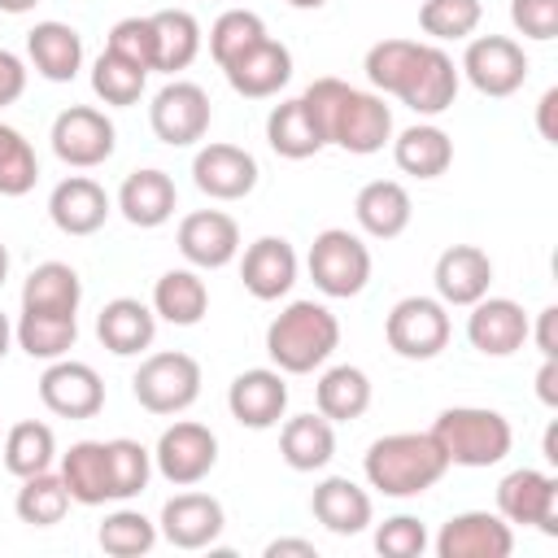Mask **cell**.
Here are the masks:
<instances>
[{
  "label": "cell",
  "mask_w": 558,
  "mask_h": 558,
  "mask_svg": "<svg viewBox=\"0 0 558 558\" xmlns=\"http://www.w3.org/2000/svg\"><path fill=\"white\" fill-rule=\"evenodd\" d=\"M314 126L323 131L327 144L353 153V157H371L392 140V109L384 105L379 92H357L344 78H314L301 92Z\"/></svg>",
  "instance_id": "obj_1"
},
{
  "label": "cell",
  "mask_w": 558,
  "mask_h": 558,
  "mask_svg": "<svg viewBox=\"0 0 558 558\" xmlns=\"http://www.w3.org/2000/svg\"><path fill=\"white\" fill-rule=\"evenodd\" d=\"M362 471H366V484L384 497H418L445 480L449 462L432 440V432H392L366 449Z\"/></svg>",
  "instance_id": "obj_2"
},
{
  "label": "cell",
  "mask_w": 558,
  "mask_h": 558,
  "mask_svg": "<svg viewBox=\"0 0 558 558\" xmlns=\"http://www.w3.org/2000/svg\"><path fill=\"white\" fill-rule=\"evenodd\" d=\"M340 344V318L323 301H292L266 327V353L283 375L318 371Z\"/></svg>",
  "instance_id": "obj_3"
},
{
  "label": "cell",
  "mask_w": 558,
  "mask_h": 558,
  "mask_svg": "<svg viewBox=\"0 0 558 558\" xmlns=\"http://www.w3.org/2000/svg\"><path fill=\"white\" fill-rule=\"evenodd\" d=\"M427 432L440 445L449 466H471V471L497 466L514 445L510 418L488 405H449L436 414V423Z\"/></svg>",
  "instance_id": "obj_4"
},
{
  "label": "cell",
  "mask_w": 558,
  "mask_h": 558,
  "mask_svg": "<svg viewBox=\"0 0 558 558\" xmlns=\"http://www.w3.org/2000/svg\"><path fill=\"white\" fill-rule=\"evenodd\" d=\"M305 266H310L314 288L331 301H349L371 283V248L362 244V235H353L344 227L318 231Z\"/></svg>",
  "instance_id": "obj_5"
},
{
  "label": "cell",
  "mask_w": 558,
  "mask_h": 558,
  "mask_svg": "<svg viewBox=\"0 0 558 558\" xmlns=\"http://www.w3.org/2000/svg\"><path fill=\"white\" fill-rule=\"evenodd\" d=\"M131 392L148 414H183L201 397V362L179 349L148 353L131 375Z\"/></svg>",
  "instance_id": "obj_6"
},
{
  "label": "cell",
  "mask_w": 558,
  "mask_h": 558,
  "mask_svg": "<svg viewBox=\"0 0 558 558\" xmlns=\"http://www.w3.org/2000/svg\"><path fill=\"white\" fill-rule=\"evenodd\" d=\"M449 305L440 296H401L384 318V340L405 362H432L449 344Z\"/></svg>",
  "instance_id": "obj_7"
},
{
  "label": "cell",
  "mask_w": 558,
  "mask_h": 558,
  "mask_svg": "<svg viewBox=\"0 0 558 558\" xmlns=\"http://www.w3.org/2000/svg\"><path fill=\"white\" fill-rule=\"evenodd\" d=\"M458 74H466V83L480 96H514L527 83V52L519 39L510 35H471Z\"/></svg>",
  "instance_id": "obj_8"
},
{
  "label": "cell",
  "mask_w": 558,
  "mask_h": 558,
  "mask_svg": "<svg viewBox=\"0 0 558 558\" xmlns=\"http://www.w3.org/2000/svg\"><path fill=\"white\" fill-rule=\"evenodd\" d=\"M153 466H157V475H161L166 484L192 488V484H201V480L218 466V436H214L205 423L179 418V423H170V427L157 436Z\"/></svg>",
  "instance_id": "obj_9"
},
{
  "label": "cell",
  "mask_w": 558,
  "mask_h": 558,
  "mask_svg": "<svg viewBox=\"0 0 558 558\" xmlns=\"http://www.w3.org/2000/svg\"><path fill=\"white\" fill-rule=\"evenodd\" d=\"M52 153L74 166V170H92V166H105L118 148V131L109 122L105 109L96 105H70L52 118Z\"/></svg>",
  "instance_id": "obj_10"
},
{
  "label": "cell",
  "mask_w": 558,
  "mask_h": 558,
  "mask_svg": "<svg viewBox=\"0 0 558 558\" xmlns=\"http://www.w3.org/2000/svg\"><path fill=\"white\" fill-rule=\"evenodd\" d=\"M209 118H214V109H209L205 87L187 83V78H170L148 105V126L170 148H192L196 140H205Z\"/></svg>",
  "instance_id": "obj_11"
},
{
  "label": "cell",
  "mask_w": 558,
  "mask_h": 558,
  "mask_svg": "<svg viewBox=\"0 0 558 558\" xmlns=\"http://www.w3.org/2000/svg\"><path fill=\"white\" fill-rule=\"evenodd\" d=\"M497 514L506 523L541 527L545 536H558V480L536 466H519L497 484Z\"/></svg>",
  "instance_id": "obj_12"
},
{
  "label": "cell",
  "mask_w": 558,
  "mask_h": 558,
  "mask_svg": "<svg viewBox=\"0 0 558 558\" xmlns=\"http://www.w3.org/2000/svg\"><path fill=\"white\" fill-rule=\"evenodd\" d=\"M39 401L57 414V418H96L105 410V379L96 375V366L74 362V357H57L48 362V371L39 375Z\"/></svg>",
  "instance_id": "obj_13"
},
{
  "label": "cell",
  "mask_w": 558,
  "mask_h": 558,
  "mask_svg": "<svg viewBox=\"0 0 558 558\" xmlns=\"http://www.w3.org/2000/svg\"><path fill=\"white\" fill-rule=\"evenodd\" d=\"M514 549V523H506L497 510H462L436 532L440 558H510Z\"/></svg>",
  "instance_id": "obj_14"
},
{
  "label": "cell",
  "mask_w": 558,
  "mask_h": 558,
  "mask_svg": "<svg viewBox=\"0 0 558 558\" xmlns=\"http://www.w3.org/2000/svg\"><path fill=\"white\" fill-rule=\"evenodd\" d=\"M257 157L240 144H205L192 157V183L209 201H244L257 187Z\"/></svg>",
  "instance_id": "obj_15"
},
{
  "label": "cell",
  "mask_w": 558,
  "mask_h": 558,
  "mask_svg": "<svg viewBox=\"0 0 558 558\" xmlns=\"http://www.w3.org/2000/svg\"><path fill=\"white\" fill-rule=\"evenodd\" d=\"M174 244L192 270H222L240 253V227L222 209H196V214L179 218Z\"/></svg>",
  "instance_id": "obj_16"
},
{
  "label": "cell",
  "mask_w": 558,
  "mask_h": 558,
  "mask_svg": "<svg viewBox=\"0 0 558 558\" xmlns=\"http://www.w3.org/2000/svg\"><path fill=\"white\" fill-rule=\"evenodd\" d=\"M458 83H462V74L453 65V57L445 48H436V44H418V57H414L397 100L410 105L423 118H436V113H445L458 100Z\"/></svg>",
  "instance_id": "obj_17"
},
{
  "label": "cell",
  "mask_w": 558,
  "mask_h": 558,
  "mask_svg": "<svg viewBox=\"0 0 558 558\" xmlns=\"http://www.w3.org/2000/svg\"><path fill=\"white\" fill-rule=\"evenodd\" d=\"M222 527H227V510L209 493H174L157 519V532L174 549H209L222 536Z\"/></svg>",
  "instance_id": "obj_18"
},
{
  "label": "cell",
  "mask_w": 558,
  "mask_h": 558,
  "mask_svg": "<svg viewBox=\"0 0 558 558\" xmlns=\"http://www.w3.org/2000/svg\"><path fill=\"white\" fill-rule=\"evenodd\" d=\"M466 340L471 349H480L484 357H510L523 349L527 340V314L519 301L510 296H480L475 305H466Z\"/></svg>",
  "instance_id": "obj_19"
},
{
  "label": "cell",
  "mask_w": 558,
  "mask_h": 558,
  "mask_svg": "<svg viewBox=\"0 0 558 558\" xmlns=\"http://www.w3.org/2000/svg\"><path fill=\"white\" fill-rule=\"evenodd\" d=\"M227 410L240 427H253V432H266L283 418L288 410V384H283V371L275 366H253V371H240L227 388Z\"/></svg>",
  "instance_id": "obj_20"
},
{
  "label": "cell",
  "mask_w": 558,
  "mask_h": 558,
  "mask_svg": "<svg viewBox=\"0 0 558 558\" xmlns=\"http://www.w3.org/2000/svg\"><path fill=\"white\" fill-rule=\"evenodd\" d=\"M296 270H301L296 248H292L283 235H262V240H253V244L244 248V257H240V279H244L248 296H257V301H279V296H288L292 283H296Z\"/></svg>",
  "instance_id": "obj_21"
},
{
  "label": "cell",
  "mask_w": 558,
  "mask_h": 558,
  "mask_svg": "<svg viewBox=\"0 0 558 558\" xmlns=\"http://www.w3.org/2000/svg\"><path fill=\"white\" fill-rule=\"evenodd\" d=\"M109 209H113L109 192L96 179H87V174L61 179L52 187V196H48V218H52V227L61 235H96L105 227Z\"/></svg>",
  "instance_id": "obj_22"
},
{
  "label": "cell",
  "mask_w": 558,
  "mask_h": 558,
  "mask_svg": "<svg viewBox=\"0 0 558 558\" xmlns=\"http://www.w3.org/2000/svg\"><path fill=\"white\" fill-rule=\"evenodd\" d=\"M432 283H436V296H440L445 305H475L480 296H488L493 257H488L480 244H449V248L436 257Z\"/></svg>",
  "instance_id": "obj_23"
},
{
  "label": "cell",
  "mask_w": 558,
  "mask_h": 558,
  "mask_svg": "<svg viewBox=\"0 0 558 558\" xmlns=\"http://www.w3.org/2000/svg\"><path fill=\"white\" fill-rule=\"evenodd\" d=\"M118 209H122V218H126L131 227H140V231H153V227L170 222L174 209H179L174 179H170L166 170H157V166L131 170V174L122 179V187H118Z\"/></svg>",
  "instance_id": "obj_24"
},
{
  "label": "cell",
  "mask_w": 558,
  "mask_h": 558,
  "mask_svg": "<svg viewBox=\"0 0 558 558\" xmlns=\"http://www.w3.org/2000/svg\"><path fill=\"white\" fill-rule=\"evenodd\" d=\"M310 510L314 519L336 532V536H357L371 527L375 519V506H371V493L362 484H353L349 475H327L323 484H314L310 493Z\"/></svg>",
  "instance_id": "obj_25"
},
{
  "label": "cell",
  "mask_w": 558,
  "mask_h": 558,
  "mask_svg": "<svg viewBox=\"0 0 558 558\" xmlns=\"http://www.w3.org/2000/svg\"><path fill=\"white\" fill-rule=\"evenodd\" d=\"M96 336H100V344L113 357H135V353L153 349V340H157V314H153V305H144L135 296H113L96 314Z\"/></svg>",
  "instance_id": "obj_26"
},
{
  "label": "cell",
  "mask_w": 558,
  "mask_h": 558,
  "mask_svg": "<svg viewBox=\"0 0 558 558\" xmlns=\"http://www.w3.org/2000/svg\"><path fill=\"white\" fill-rule=\"evenodd\" d=\"M222 74H227L231 92H240L248 100H266V96H275L292 78V52H288V44L266 35L257 48H248L244 57L222 65Z\"/></svg>",
  "instance_id": "obj_27"
},
{
  "label": "cell",
  "mask_w": 558,
  "mask_h": 558,
  "mask_svg": "<svg viewBox=\"0 0 558 558\" xmlns=\"http://www.w3.org/2000/svg\"><path fill=\"white\" fill-rule=\"evenodd\" d=\"M353 218H357V227L371 240H397L410 227V218H414V201H410L405 183H397V179H371L353 196Z\"/></svg>",
  "instance_id": "obj_28"
},
{
  "label": "cell",
  "mask_w": 558,
  "mask_h": 558,
  "mask_svg": "<svg viewBox=\"0 0 558 558\" xmlns=\"http://www.w3.org/2000/svg\"><path fill=\"white\" fill-rule=\"evenodd\" d=\"M26 57L39 78L70 83L83 70V39L70 22H35L26 35Z\"/></svg>",
  "instance_id": "obj_29"
},
{
  "label": "cell",
  "mask_w": 558,
  "mask_h": 558,
  "mask_svg": "<svg viewBox=\"0 0 558 558\" xmlns=\"http://www.w3.org/2000/svg\"><path fill=\"white\" fill-rule=\"evenodd\" d=\"M392 161L401 174L414 179H440L453 166V140L436 122H414L392 140Z\"/></svg>",
  "instance_id": "obj_30"
},
{
  "label": "cell",
  "mask_w": 558,
  "mask_h": 558,
  "mask_svg": "<svg viewBox=\"0 0 558 558\" xmlns=\"http://www.w3.org/2000/svg\"><path fill=\"white\" fill-rule=\"evenodd\" d=\"M83 279L70 262H39L22 283V310L35 314H78Z\"/></svg>",
  "instance_id": "obj_31"
},
{
  "label": "cell",
  "mask_w": 558,
  "mask_h": 558,
  "mask_svg": "<svg viewBox=\"0 0 558 558\" xmlns=\"http://www.w3.org/2000/svg\"><path fill=\"white\" fill-rule=\"evenodd\" d=\"M61 480L70 488V501L78 506H105L109 497V453L105 440H74L61 453Z\"/></svg>",
  "instance_id": "obj_32"
},
{
  "label": "cell",
  "mask_w": 558,
  "mask_h": 558,
  "mask_svg": "<svg viewBox=\"0 0 558 558\" xmlns=\"http://www.w3.org/2000/svg\"><path fill=\"white\" fill-rule=\"evenodd\" d=\"M266 144H270L279 157H288V161H305V157H314V153L327 148V140H323V131L314 126V118H310V109H305L301 96L279 100V105L270 109V118H266Z\"/></svg>",
  "instance_id": "obj_33"
},
{
  "label": "cell",
  "mask_w": 558,
  "mask_h": 558,
  "mask_svg": "<svg viewBox=\"0 0 558 558\" xmlns=\"http://www.w3.org/2000/svg\"><path fill=\"white\" fill-rule=\"evenodd\" d=\"M205 310H209V288L192 266L166 270L153 283V314L157 318H166L174 327H196L205 318Z\"/></svg>",
  "instance_id": "obj_34"
},
{
  "label": "cell",
  "mask_w": 558,
  "mask_h": 558,
  "mask_svg": "<svg viewBox=\"0 0 558 558\" xmlns=\"http://www.w3.org/2000/svg\"><path fill=\"white\" fill-rule=\"evenodd\" d=\"M279 453L292 471H323L336 458V427L323 414H296L279 432Z\"/></svg>",
  "instance_id": "obj_35"
},
{
  "label": "cell",
  "mask_w": 558,
  "mask_h": 558,
  "mask_svg": "<svg viewBox=\"0 0 558 558\" xmlns=\"http://www.w3.org/2000/svg\"><path fill=\"white\" fill-rule=\"evenodd\" d=\"M314 405L331 423H353L371 410V379L362 366H331L314 384Z\"/></svg>",
  "instance_id": "obj_36"
},
{
  "label": "cell",
  "mask_w": 558,
  "mask_h": 558,
  "mask_svg": "<svg viewBox=\"0 0 558 558\" xmlns=\"http://www.w3.org/2000/svg\"><path fill=\"white\" fill-rule=\"evenodd\" d=\"M148 17H153V39H157L153 70H161V74L187 70L201 52V22L187 9H157Z\"/></svg>",
  "instance_id": "obj_37"
},
{
  "label": "cell",
  "mask_w": 558,
  "mask_h": 558,
  "mask_svg": "<svg viewBox=\"0 0 558 558\" xmlns=\"http://www.w3.org/2000/svg\"><path fill=\"white\" fill-rule=\"evenodd\" d=\"M13 340H17V349L26 357L57 362L78 340V314H35V310H22L17 323H13Z\"/></svg>",
  "instance_id": "obj_38"
},
{
  "label": "cell",
  "mask_w": 558,
  "mask_h": 558,
  "mask_svg": "<svg viewBox=\"0 0 558 558\" xmlns=\"http://www.w3.org/2000/svg\"><path fill=\"white\" fill-rule=\"evenodd\" d=\"M0 458H4V471L26 480V475H39V471H52V458H57V436L48 423L39 418H22L4 432L0 440Z\"/></svg>",
  "instance_id": "obj_39"
},
{
  "label": "cell",
  "mask_w": 558,
  "mask_h": 558,
  "mask_svg": "<svg viewBox=\"0 0 558 558\" xmlns=\"http://www.w3.org/2000/svg\"><path fill=\"white\" fill-rule=\"evenodd\" d=\"M13 510L22 523L31 527H52L65 519L70 510V488L61 480V471H39V475H26L17 497H13Z\"/></svg>",
  "instance_id": "obj_40"
},
{
  "label": "cell",
  "mask_w": 558,
  "mask_h": 558,
  "mask_svg": "<svg viewBox=\"0 0 558 558\" xmlns=\"http://www.w3.org/2000/svg\"><path fill=\"white\" fill-rule=\"evenodd\" d=\"M105 453H109V497L113 501L140 497L153 480V449H144L131 436H113L105 440Z\"/></svg>",
  "instance_id": "obj_41"
},
{
  "label": "cell",
  "mask_w": 558,
  "mask_h": 558,
  "mask_svg": "<svg viewBox=\"0 0 558 558\" xmlns=\"http://www.w3.org/2000/svg\"><path fill=\"white\" fill-rule=\"evenodd\" d=\"M266 39V22L253 13V9H227L214 17L209 26V57L222 65H231L235 57H244L248 48H257Z\"/></svg>",
  "instance_id": "obj_42"
},
{
  "label": "cell",
  "mask_w": 558,
  "mask_h": 558,
  "mask_svg": "<svg viewBox=\"0 0 558 558\" xmlns=\"http://www.w3.org/2000/svg\"><path fill=\"white\" fill-rule=\"evenodd\" d=\"M157 523L148 519V514H140V510H131V506H122V510H113V514H105V523L96 527V541H100V549L105 554H113V558H140V554H148L153 545H157Z\"/></svg>",
  "instance_id": "obj_43"
},
{
  "label": "cell",
  "mask_w": 558,
  "mask_h": 558,
  "mask_svg": "<svg viewBox=\"0 0 558 558\" xmlns=\"http://www.w3.org/2000/svg\"><path fill=\"white\" fill-rule=\"evenodd\" d=\"M484 22V4L480 0H423L418 4V26L427 39L445 44V39H471Z\"/></svg>",
  "instance_id": "obj_44"
},
{
  "label": "cell",
  "mask_w": 558,
  "mask_h": 558,
  "mask_svg": "<svg viewBox=\"0 0 558 558\" xmlns=\"http://www.w3.org/2000/svg\"><path fill=\"white\" fill-rule=\"evenodd\" d=\"M414 57H418V39H379V44L366 48L362 70H366V78L379 96H397L405 87V74L414 65Z\"/></svg>",
  "instance_id": "obj_45"
},
{
  "label": "cell",
  "mask_w": 558,
  "mask_h": 558,
  "mask_svg": "<svg viewBox=\"0 0 558 558\" xmlns=\"http://www.w3.org/2000/svg\"><path fill=\"white\" fill-rule=\"evenodd\" d=\"M144 83H148V70L122 61V57L109 52V48H105V52L96 57V65H92V92H96L105 105H118V109L135 105V100L144 96Z\"/></svg>",
  "instance_id": "obj_46"
},
{
  "label": "cell",
  "mask_w": 558,
  "mask_h": 558,
  "mask_svg": "<svg viewBox=\"0 0 558 558\" xmlns=\"http://www.w3.org/2000/svg\"><path fill=\"white\" fill-rule=\"evenodd\" d=\"M39 179V157L31 148V140L0 122V196H26Z\"/></svg>",
  "instance_id": "obj_47"
},
{
  "label": "cell",
  "mask_w": 558,
  "mask_h": 558,
  "mask_svg": "<svg viewBox=\"0 0 558 558\" xmlns=\"http://www.w3.org/2000/svg\"><path fill=\"white\" fill-rule=\"evenodd\" d=\"M109 52H118L122 61L140 65L153 74V57H157V39H153V17H122L113 22L109 39H105Z\"/></svg>",
  "instance_id": "obj_48"
},
{
  "label": "cell",
  "mask_w": 558,
  "mask_h": 558,
  "mask_svg": "<svg viewBox=\"0 0 558 558\" xmlns=\"http://www.w3.org/2000/svg\"><path fill=\"white\" fill-rule=\"evenodd\" d=\"M375 549L384 558H418L427 549V527L414 514H392L375 527Z\"/></svg>",
  "instance_id": "obj_49"
},
{
  "label": "cell",
  "mask_w": 558,
  "mask_h": 558,
  "mask_svg": "<svg viewBox=\"0 0 558 558\" xmlns=\"http://www.w3.org/2000/svg\"><path fill=\"white\" fill-rule=\"evenodd\" d=\"M510 22L523 39H554L558 35V0H510Z\"/></svg>",
  "instance_id": "obj_50"
},
{
  "label": "cell",
  "mask_w": 558,
  "mask_h": 558,
  "mask_svg": "<svg viewBox=\"0 0 558 558\" xmlns=\"http://www.w3.org/2000/svg\"><path fill=\"white\" fill-rule=\"evenodd\" d=\"M26 92V61L9 48H0V109L13 105Z\"/></svg>",
  "instance_id": "obj_51"
},
{
  "label": "cell",
  "mask_w": 558,
  "mask_h": 558,
  "mask_svg": "<svg viewBox=\"0 0 558 558\" xmlns=\"http://www.w3.org/2000/svg\"><path fill=\"white\" fill-rule=\"evenodd\" d=\"M527 340H536L541 357H558V305H545L536 314V327H527Z\"/></svg>",
  "instance_id": "obj_52"
},
{
  "label": "cell",
  "mask_w": 558,
  "mask_h": 558,
  "mask_svg": "<svg viewBox=\"0 0 558 558\" xmlns=\"http://www.w3.org/2000/svg\"><path fill=\"white\" fill-rule=\"evenodd\" d=\"M536 397L554 410L558 405V357H541V371H536Z\"/></svg>",
  "instance_id": "obj_53"
},
{
  "label": "cell",
  "mask_w": 558,
  "mask_h": 558,
  "mask_svg": "<svg viewBox=\"0 0 558 558\" xmlns=\"http://www.w3.org/2000/svg\"><path fill=\"white\" fill-rule=\"evenodd\" d=\"M554 105H558V87H549L545 96H541V105H536V126H541V140H558V131H554Z\"/></svg>",
  "instance_id": "obj_54"
},
{
  "label": "cell",
  "mask_w": 558,
  "mask_h": 558,
  "mask_svg": "<svg viewBox=\"0 0 558 558\" xmlns=\"http://www.w3.org/2000/svg\"><path fill=\"white\" fill-rule=\"evenodd\" d=\"M283 554H301V558H318L314 541H296V536H279L266 545V558H283Z\"/></svg>",
  "instance_id": "obj_55"
},
{
  "label": "cell",
  "mask_w": 558,
  "mask_h": 558,
  "mask_svg": "<svg viewBox=\"0 0 558 558\" xmlns=\"http://www.w3.org/2000/svg\"><path fill=\"white\" fill-rule=\"evenodd\" d=\"M545 462L558 466V427H554V423L545 427Z\"/></svg>",
  "instance_id": "obj_56"
},
{
  "label": "cell",
  "mask_w": 558,
  "mask_h": 558,
  "mask_svg": "<svg viewBox=\"0 0 558 558\" xmlns=\"http://www.w3.org/2000/svg\"><path fill=\"white\" fill-rule=\"evenodd\" d=\"M9 349H13V323H9V314L0 310V362H4Z\"/></svg>",
  "instance_id": "obj_57"
},
{
  "label": "cell",
  "mask_w": 558,
  "mask_h": 558,
  "mask_svg": "<svg viewBox=\"0 0 558 558\" xmlns=\"http://www.w3.org/2000/svg\"><path fill=\"white\" fill-rule=\"evenodd\" d=\"M35 4H39V0H0V13H13V17H17V13H31Z\"/></svg>",
  "instance_id": "obj_58"
},
{
  "label": "cell",
  "mask_w": 558,
  "mask_h": 558,
  "mask_svg": "<svg viewBox=\"0 0 558 558\" xmlns=\"http://www.w3.org/2000/svg\"><path fill=\"white\" fill-rule=\"evenodd\" d=\"M4 279H9V248H4V240H0V288H4Z\"/></svg>",
  "instance_id": "obj_59"
},
{
  "label": "cell",
  "mask_w": 558,
  "mask_h": 558,
  "mask_svg": "<svg viewBox=\"0 0 558 558\" xmlns=\"http://www.w3.org/2000/svg\"><path fill=\"white\" fill-rule=\"evenodd\" d=\"M288 4H292V9H323L327 0H288Z\"/></svg>",
  "instance_id": "obj_60"
}]
</instances>
